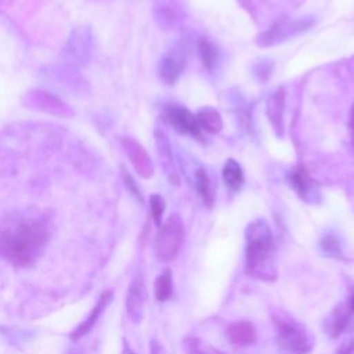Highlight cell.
<instances>
[{
    "mask_svg": "<svg viewBox=\"0 0 354 354\" xmlns=\"http://www.w3.org/2000/svg\"><path fill=\"white\" fill-rule=\"evenodd\" d=\"M165 207H166L165 199L159 194H152L149 196V210L156 227L162 225V216L165 213Z\"/></svg>",
    "mask_w": 354,
    "mask_h": 354,
    "instance_id": "cell-24",
    "label": "cell"
},
{
    "mask_svg": "<svg viewBox=\"0 0 354 354\" xmlns=\"http://www.w3.org/2000/svg\"><path fill=\"white\" fill-rule=\"evenodd\" d=\"M272 322L277 330V343L290 354H306L314 346L310 330L285 311H272Z\"/></svg>",
    "mask_w": 354,
    "mask_h": 354,
    "instance_id": "cell-3",
    "label": "cell"
},
{
    "mask_svg": "<svg viewBox=\"0 0 354 354\" xmlns=\"http://www.w3.org/2000/svg\"><path fill=\"white\" fill-rule=\"evenodd\" d=\"M166 119L177 133L195 138L202 137L196 115L189 112L185 106H170L166 111Z\"/></svg>",
    "mask_w": 354,
    "mask_h": 354,
    "instance_id": "cell-11",
    "label": "cell"
},
{
    "mask_svg": "<svg viewBox=\"0 0 354 354\" xmlns=\"http://www.w3.org/2000/svg\"><path fill=\"white\" fill-rule=\"evenodd\" d=\"M183 346L188 354H227V353L216 348L210 343H207L199 337H194V336L185 337L183 340Z\"/></svg>",
    "mask_w": 354,
    "mask_h": 354,
    "instance_id": "cell-22",
    "label": "cell"
},
{
    "mask_svg": "<svg viewBox=\"0 0 354 354\" xmlns=\"http://www.w3.org/2000/svg\"><path fill=\"white\" fill-rule=\"evenodd\" d=\"M53 234V220L44 212H19L0 223V259L25 268L41 256Z\"/></svg>",
    "mask_w": 354,
    "mask_h": 354,
    "instance_id": "cell-1",
    "label": "cell"
},
{
    "mask_svg": "<svg viewBox=\"0 0 354 354\" xmlns=\"http://www.w3.org/2000/svg\"><path fill=\"white\" fill-rule=\"evenodd\" d=\"M147 299V289L142 275L138 272L133 277L126 296V313L131 322L140 324L144 318V306Z\"/></svg>",
    "mask_w": 354,
    "mask_h": 354,
    "instance_id": "cell-10",
    "label": "cell"
},
{
    "mask_svg": "<svg viewBox=\"0 0 354 354\" xmlns=\"http://www.w3.org/2000/svg\"><path fill=\"white\" fill-rule=\"evenodd\" d=\"M94 54V36L90 26H76L62 50L64 64L73 68L87 65Z\"/></svg>",
    "mask_w": 354,
    "mask_h": 354,
    "instance_id": "cell-5",
    "label": "cell"
},
{
    "mask_svg": "<svg viewBox=\"0 0 354 354\" xmlns=\"http://www.w3.org/2000/svg\"><path fill=\"white\" fill-rule=\"evenodd\" d=\"M122 176H123V181H124V185H126V188L129 189V192H130L138 202L142 203L144 199H142L141 191H140V188H138L136 180L133 178V176H131L124 167H122Z\"/></svg>",
    "mask_w": 354,
    "mask_h": 354,
    "instance_id": "cell-26",
    "label": "cell"
},
{
    "mask_svg": "<svg viewBox=\"0 0 354 354\" xmlns=\"http://www.w3.org/2000/svg\"><path fill=\"white\" fill-rule=\"evenodd\" d=\"M245 272L261 281H274L277 268L272 260V231L264 218H256L245 231Z\"/></svg>",
    "mask_w": 354,
    "mask_h": 354,
    "instance_id": "cell-2",
    "label": "cell"
},
{
    "mask_svg": "<svg viewBox=\"0 0 354 354\" xmlns=\"http://www.w3.org/2000/svg\"><path fill=\"white\" fill-rule=\"evenodd\" d=\"M153 14L160 26L165 29H173L178 17V6L176 0H155Z\"/></svg>",
    "mask_w": 354,
    "mask_h": 354,
    "instance_id": "cell-17",
    "label": "cell"
},
{
    "mask_svg": "<svg viewBox=\"0 0 354 354\" xmlns=\"http://www.w3.org/2000/svg\"><path fill=\"white\" fill-rule=\"evenodd\" d=\"M155 144L158 149V156L160 160V166L163 169V173L169 178L170 183L178 184L180 178L177 174V167L173 159V152H171V145L167 138V136L162 130H155Z\"/></svg>",
    "mask_w": 354,
    "mask_h": 354,
    "instance_id": "cell-14",
    "label": "cell"
},
{
    "mask_svg": "<svg viewBox=\"0 0 354 354\" xmlns=\"http://www.w3.org/2000/svg\"><path fill=\"white\" fill-rule=\"evenodd\" d=\"M314 24L313 18L301 17L297 19H283L268 28L266 32L260 33L256 39V44L260 47H271L279 43L288 41L295 36L308 30Z\"/></svg>",
    "mask_w": 354,
    "mask_h": 354,
    "instance_id": "cell-6",
    "label": "cell"
},
{
    "mask_svg": "<svg viewBox=\"0 0 354 354\" xmlns=\"http://www.w3.org/2000/svg\"><path fill=\"white\" fill-rule=\"evenodd\" d=\"M120 145L129 158L131 166L137 171V174L142 178H149L155 173V166L148 155L147 149L133 137H122Z\"/></svg>",
    "mask_w": 354,
    "mask_h": 354,
    "instance_id": "cell-9",
    "label": "cell"
},
{
    "mask_svg": "<svg viewBox=\"0 0 354 354\" xmlns=\"http://www.w3.org/2000/svg\"><path fill=\"white\" fill-rule=\"evenodd\" d=\"M24 104L30 109L59 118H69L73 115V111L66 102H64L59 97L44 88L29 90L24 95Z\"/></svg>",
    "mask_w": 354,
    "mask_h": 354,
    "instance_id": "cell-7",
    "label": "cell"
},
{
    "mask_svg": "<svg viewBox=\"0 0 354 354\" xmlns=\"http://www.w3.org/2000/svg\"><path fill=\"white\" fill-rule=\"evenodd\" d=\"M283 109H285V88L278 87L272 91L266 102V113L278 137L283 136Z\"/></svg>",
    "mask_w": 354,
    "mask_h": 354,
    "instance_id": "cell-15",
    "label": "cell"
},
{
    "mask_svg": "<svg viewBox=\"0 0 354 354\" xmlns=\"http://www.w3.org/2000/svg\"><path fill=\"white\" fill-rule=\"evenodd\" d=\"M184 241V224L180 216L171 214L162 223L159 227L155 241L153 249L156 257L163 261H171L180 252V248Z\"/></svg>",
    "mask_w": 354,
    "mask_h": 354,
    "instance_id": "cell-4",
    "label": "cell"
},
{
    "mask_svg": "<svg viewBox=\"0 0 354 354\" xmlns=\"http://www.w3.org/2000/svg\"><path fill=\"white\" fill-rule=\"evenodd\" d=\"M271 65L267 62H260L256 68H254V73L259 76L260 80H263V73H266V76L268 77L271 75Z\"/></svg>",
    "mask_w": 354,
    "mask_h": 354,
    "instance_id": "cell-27",
    "label": "cell"
},
{
    "mask_svg": "<svg viewBox=\"0 0 354 354\" xmlns=\"http://www.w3.org/2000/svg\"><path fill=\"white\" fill-rule=\"evenodd\" d=\"M289 185L296 191V194L308 203H317L319 201L318 184L306 173L303 167H297L289 173Z\"/></svg>",
    "mask_w": 354,
    "mask_h": 354,
    "instance_id": "cell-13",
    "label": "cell"
},
{
    "mask_svg": "<svg viewBox=\"0 0 354 354\" xmlns=\"http://www.w3.org/2000/svg\"><path fill=\"white\" fill-rule=\"evenodd\" d=\"M223 181L231 191H239L245 183V176L241 165L235 159H227L224 163L223 171Z\"/></svg>",
    "mask_w": 354,
    "mask_h": 354,
    "instance_id": "cell-20",
    "label": "cell"
},
{
    "mask_svg": "<svg viewBox=\"0 0 354 354\" xmlns=\"http://www.w3.org/2000/svg\"><path fill=\"white\" fill-rule=\"evenodd\" d=\"M198 51H199V57L202 59V64L207 69H213V66L216 64V59H217V51H216L214 46L206 39H199Z\"/></svg>",
    "mask_w": 354,
    "mask_h": 354,
    "instance_id": "cell-23",
    "label": "cell"
},
{
    "mask_svg": "<svg viewBox=\"0 0 354 354\" xmlns=\"http://www.w3.org/2000/svg\"><path fill=\"white\" fill-rule=\"evenodd\" d=\"M0 4H1V0H0Z\"/></svg>",
    "mask_w": 354,
    "mask_h": 354,
    "instance_id": "cell-32",
    "label": "cell"
},
{
    "mask_svg": "<svg viewBox=\"0 0 354 354\" xmlns=\"http://www.w3.org/2000/svg\"><path fill=\"white\" fill-rule=\"evenodd\" d=\"M225 336L232 346L246 347L256 342L257 333L252 322L249 321H234L227 325Z\"/></svg>",
    "mask_w": 354,
    "mask_h": 354,
    "instance_id": "cell-16",
    "label": "cell"
},
{
    "mask_svg": "<svg viewBox=\"0 0 354 354\" xmlns=\"http://www.w3.org/2000/svg\"><path fill=\"white\" fill-rule=\"evenodd\" d=\"M113 299V292L109 289H105L98 300L95 301V304L93 306V308L90 310V313L87 314V317L76 326L72 329V332L69 333V339L72 342H79L80 339H83L88 332H91V329L94 328V325L97 324L98 318L101 317V314L105 311V308L109 306V303Z\"/></svg>",
    "mask_w": 354,
    "mask_h": 354,
    "instance_id": "cell-12",
    "label": "cell"
},
{
    "mask_svg": "<svg viewBox=\"0 0 354 354\" xmlns=\"http://www.w3.org/2000/svg\"><path fill=\"white\" fill-rule=\"evenodd\" d=\"M149 351L151 354H165L163 351V347L156 342V340H151V344H149Z\"/></svg>",
    "mask_w": 354,
    "mask_h": 354,
    "instance_id": "cell-28",
    "label": "cell"
},
{
    "mask_svg": "<svg viewBox=\"0 0 354 354\" xmlns=\"http://www.w3.org/2000/svg\"><path fill=\"white\" fill-rule=\"evenodd\" d=\"M353 124H354V118H353Z\"/></svg>",
    "mask_w": 354,
    "mask_h": 354,
    "instance_id": "cell-31",
    "label": "cell"
},
{
    "mask_svg": "<svg viewBox=\"0 0 354 354\" xmlns=\"http://www.w3.org/2000/svg\"><path fill=\"white\" fill-rule=\"evenodd\" d=\"M153 292H155V299L160 303L170 299V296L173 295V274L170 268H165L156 277L153 283Z\"/></svg>",
    "mask_w": 354,
    "mask_h": 354,
    "instance_id": "cell-21",
    "label": "cell"
},
{
    "mask_svg": "<svg viewBox=\"0 0 354 354\" xmlns=\"http://www.w3.org/2000/svg\"><path fill=\"white\" fill-rule=\"evenodd\" d=\"M348 310L354 313V292H353V295L348 299Z\"/></svg>",
    "mask_w": 354,
    "mask_h": 354,
    "instance_id": "cell-30",
    "label": "cell"
},
{
    "mask_svg": "<svg viewBox=\"0 0 354 354\" xmlns=\"http://www.w3.org/2000/svg\"><path fill=\"white\" fill-rule=\"evenodd\" d=\"M120 354H136V351L130 347V344L126 342V339H123V347H122Z\"/></svg>",
    "mask_w": 354,
    "mask_h": 354,
    "instance_id": "cell-29",
    "label": "cell"
},
{
    "mask_svg": "<svg viewBox=\"0 0 354 354\" xmlns=\"http://www.w3.org/2000/svg\"><path fill=\"white\" fill-rule=\"evenodd\" d=\"M321 248L324 250V253H326L328 256H333L337 257L342 254V248H340V242L339 239L333 235V234H328L322 238L321 241Z\"/></svg>",
    "mask_w": 354,
    "mask_h": 354,
    "instance_id": "cell-25",
    "label": "cell"
},
{
    "mask_svg": "<svg viewBox=\"0 0 354 354\" xmlns=\"http://www.w3.org/2000/svg\"><path fill=\"white\" fill-rule=\"evenodd\" d=\"M192 183H194V188L198 192V195L203 199V202L207 206H212L214 202V192L210 184V178L206 173V170L203 167H196L192 171Z\"/></svg>",
    "mask_w": 354,
    "mask_h": 354,
    "instance_id": "cell-18",
    "label": "cell"
},
{
    "mask_svg": "<svg viewBox=\"0 0 354 354\" xmlns=\"http://www.w3.org/2000/svg\"><path fill=\"white\" fill-rule=\"evenodd\" d=\"M199 127L210 134H217L223 129V118L220 112L212 106L201 108L196 113Z\"/></svg>",
    "mask_w": 354,
    "mask_h": 354,
    "instance_id": "cell-19",
    "label": "cell"
},
{
    "mask_svg": "<svg viewBox=\"0 0 354 354\" xmlns=\"http://www.w3.org/2000/svg\"><path fill=\"white\" fill-rule=\"evenodd\" d=\"M187 64L185 46L177 43L171 46L160 58L159 62V77L166 84H174L183 73Z\"/></svg>",
    "mask_w": 354,
    "mask_h": 354,
    "instance_id": "cell-8",
    "label": "cell"
}]
</instances>
